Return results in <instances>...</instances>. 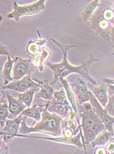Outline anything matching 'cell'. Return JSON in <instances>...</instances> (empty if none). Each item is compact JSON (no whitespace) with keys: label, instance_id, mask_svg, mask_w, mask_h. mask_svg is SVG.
Listing matches in <instances>:
<instances>
[{"label":"cell","instance_id":"cell-1","mask_svg":"<svg viewBox=\"0 0 114 154\" xmlns=\"http://www.w3.org/2000/svg\"><path fill=\"white\" fill-rule=\"evenodd\" d=\"M51 42L56 44L57 46L60 48L61 50L62 55H63V60L59 63H46V65L49 67L53 72L54 79L52 82H50L51 86L56 84H59L60 79H65L67 75L76 73L81 76V78L87 80L88 81L92 84V85H95L96 81L93 79L92 77L89 75V68L93 63L96 62L97 59L94 57L92 54L89 55L88 59L85 62L79 66H73L69 63L67 61V53L70 49L75 47V45H63L59 42L56 41L54 38H50Z\"/></svg>","mask_w":114,"mask_h":154},{"label":"cell","instance_id":"cell-2","mask_svg":"<svg viewBox=\"0 0 114 154\" xmlns=\"http://www.w3.org/2000/svg\"><path fill=\"white\" fill-rule=\"evenodd\" d=\"M77 113L81 119L80 126L83 132L84 144L91 143L99 133L107 130L102 121L92 109L90 103L86 102L77 106Z\"/></svg>","mask_w":114,"mask_h":154},{"label":"cell","instance_id":"cell-3","mask_svg":"<svg viewBox=\"0 0 114 154\" xmlns=\"http://www.w3.org/2000/svg\"><path fill=\"white\" fill-rule=\"evenodd\" d=\"M25 119L26 117L23 116L19 131L20 134H26L32 132L48 133L55 136L61 134V124L63 119L56 113H50L47 109L42 112L41 119L33 127H27Z\"/></svg>","mask_w":114,"mask_h":154},{"label":"cell","instance_id":"cell-4","mask_svg":"<svg viewBox=\"0 0 114 154\" xmlns=\"http://www.w3.org/2000/svg\"><path fill=\"white\" fill-rule=\"evenodd\" d=\"M47 110L50 113L57 114L61 118L67 119L69 117L70 113L73 110L71 103L67 101L66 94L63 88L54 92L52 99L48 102Z\"/></svg>","mask_w":114,"mask_h":154},{"label":"cell","instance_id":"cell-5","mask_svg":"<svg viewBox=\"0 0 114 154\" xmlns=\"http://www.w3.org/2000/svg\"><path fill=\"white\" fill-rule=\"evenodd\" d=\"M45 2L46 0H39L29 5L19 6L15 1L13 3V11L8 15L9 19L15 20V21H19L20 17L24 16H30L39 14L45 9Z\"/></svg>","mask_w":114,"mask_h":154},{"label":"cell","instance_id":"cell-6","mask_svg":"<svg viewBox=\"0 0 114 154\" xmlns=\"http://www.w3.org/2000/svg\"><path fill=\"white\" fill-rule=\"evenodd\" d=\"M89 101L93 111L102 121L107 130L113 136V117L109 115L104 108L102 107L91 91H89Z\"/></svg>","mask_w":114,"mask_h":154},{"label":"cell","instance_id":"cell-7","mask_svg":"<svg viewBox=\"0 0 114 154\" xmlns=\"http://www.w3.org/2000/svg\"><path fill=\"white\" fill-rule=\"evenodd\" d=\"M78 113H76L74 111L70 113L69 117L63 119L61 122V130L65 137L71 138L77 135L81 131V126L79 123Z\"/></svg>","mask_w":114,"mask_h":154},{"label":"cell","instance_id":"cell-8","mask_svg":"<svg viewBox=\"0 0 114 154\" xmlns=\"http://www.w3.org/2000/svg\"><path fill=\"white\" fill-rule=\"evenodd\" d=\"M73 92L76 103L77 106H81L84 103L89 101V91L85 80L80 76H77L74 84L69 85Z\"/></svg>","mask_w":114,"mask_h":154},{"label":"cell","instance_id":"cell-9","mask_svg":"<svg viewBox=\"0 0 114 154\" xmlns=\"http://www.w3.org/2000/svg\"><path fill=\"white\" fill-rule=\"evenodd\" d=\"M23 118V115L20 114L15 119L7 120L5 126L3 127V131L0 132V135L2 136L3 140L5 142L8 143L10 142L18 134Z\"/></svg>","mask_w":114,"mask_h":154},{"label":"cell","instance_id":"cell-10","mask_svg":"<svg viewBox=\"0 0 114 154\" xmlns=\"http://www.w3.org/2000/svg\"><path fill=\"white\" fill-rule=\"evenodd\" d=\"M33 87H38L40 88V85L39 83L35 82L32 80L30 75H26L24 76L21 79L18 80H14L8 85L2 86V89H8L11 90H15L19 93H23Z\"/></svg>","mask_w":114,"mask_h":154},{"label":"cell","instance_id":"cell-11","mask_svg":"<svg viewBox=\"0 0 114 154\" xmlns=\"http://www.w3.org/2000/svg\"><path fill=\"white\" fill-rule=\"evenodd\" d=\"M14 64L13 66V79L14 80H18L23 78L24 76L30 74L31 69L30 63L32 59H21L20 57H15Z\"/></svg>","mask_w":114,"mask_h":154},{"label":"cell","instance_id":"cell-12","mask_svg":"<svg viewBox=\"0 0 114 154\" xmlns=\"http://www.w3.org/2000/svg\"><path fill=\"white\" fill-rule=\"evenodd\" d=\"M17 136H20V137H30V138H40V139H45V140H51V141H54V142H60V143H67V144H72L77 146L78 148H83L85 151H86V148L85 146L82 143L81 140V138H82V141L83 142V137H82V132L81 131L79 132L78 134L73 136V137L71 138H66L63 136V137H60V138H41V137H34V136H26L25 134L20 135V134H17Z\"/></svg>","mask_w":114,"mask_h":154},{"label":"cell","instance_id":"cell-13","mask_svg":"<svg viewBox=\"0 0 114 154\" xmlns=\"http://www.w3.org/2000/svg\"><path fill=\"white\" fill-rule=\"evenodd\" d=\"M8 102V109L9 111V119H13L17 117L27 107L18 99H15L9 94H7Z\"/></svg>","mask_w":114,"mask_h":154},{"label":"cell","instance_id":"cell-14","mask_svg":"<svg viewBox=\"0 0 114 154\" xmlns=\"http://www.w3.org/2000/svg\"><path fill=\"white\" fill-rule=\"evenodd\" d=\"M36 82L40 85V89L39 92L36 94V98H42L48 101H51L54 92L53 86L47 80H44V81L36 80Z\"/></svg>","mask_w":114,"mask_h":154},{"label":"cell","instance_id":"cell-15","mask_svg":"<svg viewBox=\"0 0 114 154\" xmlns=\"http://www.w3.org/2000/svg\"><path fill=\"white\" fill-rule=\"evenodd\" d=\"M51 54V53L49 49L43 47L42 51L32 58L31 61H32V64L34 66L39 68L40 72H42L44 71V66L48 63V60L50 58Z\"/></svg>","mask_w":114,"mask_h":154},{"label":"cell","instance_id":"cell-16","mask_svg":"<svg viewBox=\"0 0 114 154\" xmlns=\"http://www.w3.org/2000/svg\"><path fill=\"white\" fill-rule=\"evenodd\" d=\"M47 108L48 103L45 105H42V106L34 105L32 107H27V109H25L20 114L23 116L32 118L35 121L39 122L42 117V113L44 111L46 110Z\"/></svg>","mask_w":114,"mask_h":154},{"label":"cell","instance_id":"cell-17","mask_svg":"<svg viewBox=\"0 0 114 154\" xmlns=\"http://www.w3.org/2000/svg\"><path fill=\"white\" fill-rule=\"evenodd\" d=\"M92 92L100 104L101 105L102 107L104 108L108 101V87L105 84H103L100 86L95 87L92 90Z\"/></svg>","mask_w":114,"mask_h":154},{"label":"cell","instance_id":"cell-18","mask_svg":"<svg viewBox=\"0 0 114 154\" xmlns=\"http://www.w3.org/2000/svg\"><path fill=\"white\" fill-rule=\"evenodd\" d=\"M13 64H14V60H13L11 58V56H8V61L4 64L2 71V78L3 80V85H8L9 83L13 80V77L11 76Z\"/></svg>","mask_w":114,"mask_h":154},{"label":"cell","instance_id":"cell-19","mask_svg":"<svg viewBox=\"0 0 114 154\" xmlns=\"http://www.w3.org/2000/svg\"><path fill=\"white\" fill-rule=\"evenodd\" d=\"M46 39H40L29 42L26 47V51L31 56H36L42 51L44 45L46 42Z\"/></svg>","mask_w":114,"mask_h":154},{"label":"cell","instance_id":"cell-20","mask_svg":"<svg viewBox=\"0 0 114 154\" xmlns=\"http://www.w3.org/2000/svg\"><path fill=\"white\" fill-rule=\"evenodd\" d=\"M60 82L62 85H63L65 92H66L65 94H66V96L67 97L68 100H69V102L72 108V110H73L76 113H77V103H76L75 97L73 92H72V91L71 90L69 85V83L65 79H60Z\"/></svg>","mask_w":114,"mask_h":154},{"label":"cell","instance_id":"cell-21","mask_svg":"<svg viewBox=\"0 0 114 154\" xmlns=\"http://www.w3.org/2000/svg\"><path fill=\"white\" fill-rule=\"evenodd\" d=\"M38 88H39L38 87H33L25 92L20 93L18 96V100L25 104L27 107H30L32 102L34 94L36 92Z\"/></svg>","mask_w":114,"mask_h":154},{"label":"cell","instance_id":"cell-22","mask_svg":"<svg viewBox=\"0 0 114 154\" xmlns=\"http://www.w3.org/2000/svg\"><path fill=\"white\" fill-rule=\"evenodd\" d=\"M111 136H112V134L108 131H103L96 136L95 139L91 142V144L93 147L106 146L109 142Z\"/></svg>","mask_w":114,"mask_h":154},{"label":"cell","instance_id":"cell-23","mask_svg":"<svg viewBox=\"0 0 114 154\" xmlns=\"http://www.w3.org/2000/svg\"><path fill=\"white\" fill-rule=\"evenodd\" d=\"M100 5L98 0H94L85 7L83 11L82 12V19L84 23L87 22L88 20H91V17L96 9Z\"/></svg>","mask_w":114,"mask_h":154},{"label":"cell","instance_id":"cell-24","mask_svg":"<svg viewBox=\"0 0 114 154\" xmlns=\"http://www.w3.org/2000/svg\"><path fill=\"white\" fill-rule=\"evenodd\" d=\"M9 111L8 109V103L6 100L0 103V126L3 127L5 122L9 117Z\"/></svg>","mask_w":114,"mask_h":154},{"label":"cell","instance_id":"cell-25","mask_svg":"<svg viewBox=\"0 0 114 154\" xmlns=\"http://www.w3.org/2000/svg\"><path fill=\"white\" fill-rule=\"evenodd\" d=\"M113 103H114V96H108V103H107L106 106H105L104 109L108 112V113L111 115V116L113 117L114 111H113Z\"/></svg>","mask_w":114,"mask_h":154},{"label":"cell","instance_id":"cell-26","mask_svg":"<svg viewBox=\"0 0 114 154\" xmlns=\"http://www.w3.org/2000/svg\"><path fill=\"white\" fill-rule=\"evenodd\" d=\"M103 17L104 19L106 20H113V10L111 9H107L103 13Z\"/></svg>","mask_w":114,"mask_h":154},{"label":"cell","instance_id":"cell-27","mask_svg":"<svg viewBox=\"0 0 114 154\" xmlns=\"http://www.w3.org/2000/svg\"><path fill=\"white\" fill-rule=\"evenodd\" d=\"M0 55L10 56L8 48L3 44H0Z\"/></svg>","mask_w":114,"mask_h":154},{"label":"cell","instance_id":"cell-28","mask_svg":"<svg viewBox=\"0 0 114 154\" xmlns=\"http://www.w3.org/2000/svg\"><path fill=\"white\" fill-rule=\"evenodd\" d=\"M107 151L109 152V153H113V142H111L109 145L107 146Z\"/></svg>","mask_w":114,"mask_h":154},{"label":"cell","instance_id":"cell-29","mask_svg":"<svg viewBox=\"0 0 114 154\" xmlns=\"http://www.w3.org/2000/svg\"><path fill=\"white\" fill-rule=\"evenodd\" d=\"M103 84H106V85H113V79H103Z\"/></svg>","mask_w":114,"mask_h":154},{"label":"cell","instance_id":"cell-30","mask_svg":"<svg viewBox=\"0 0 114 154\" xmlns=\"http://www.w3.org/2000/svg\"><path fill=\"white\" fill-rule=\"evenodd\" d=\"M2 87L0 86V103L3 102V101H5L4 100H3V92H2Z\"/></svg>","mask_w":114,"mask_h":154},{"label":"cell","instance_id":"cell-31","mask_svg":"<svg viewBox=\"0 0 114 154\" xmlns=\"http://www.w3.org/2000/svg\"><path fill=\"white\" fill-rule=\"evenodd\" d=\"M3 20V17L2 16V15H0V23H2Z\"/></svg>","mask_w":114,"mask_h":154},{"label":"cell","instance_id":"cell-32","mask_svg":"<svg viewBox=\"0 0 114 154\" xmlns=\"http://www.w3.org/2000/svg\"><path fill=\"white\" fill-rule=\"evenodd\" d=\"M0 144H1V142H0Z\"/></svg>","mask_w":114,"mask_h":154}]
</instances>
